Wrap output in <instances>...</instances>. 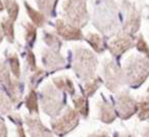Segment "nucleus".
<instances>
[{"mask_svg":"<svg viewBox=\"0 0 149 137\" xmlns=\"http://www.w3.org/2000/svg\"><path fill=\"white\" fill-rule=\"evenodd\" d=\"M42 96H43L42 104H43L46 113H48L51 116H55L61 110V96L51 86H46Z\"/></svg>","mask_w":149,"mask_h":137,"instance_id":"nucleus-4","label":"nucleus"},{"mask_svg":"<svg viewBox=\"0 0 149 137\" xmlns=\"http://www.w3.org/2000/svg\"><path fill=\"white\" fill-rule=\"evenodd\" d=\"M55 86L58 88L59 90H64V91H68L70 94H74V87L72 82L70 81L68 78H55L53 80Z\"/></svg>","mask_w":149,"mask_h":137,"instance_id":"nucleus-14","label":"nucleus"},{"mask_svg":"<svg viewBox=\"0 0 149 137\" xmlns=\"http://www.w3.org/2000/svg\"><path fill=\"white\" fill-rule=\"evenodd\" d=\"M105 78L106 86L109 90L114 92L122 84V73L120 70L112 62H108L105 66Z\"/></svg>","mask_w":149,"mask_h":137,"instance_id":"nucleus-7","label":"nucleus"},{"mask_svg":"<svg viewBox=\"0 0 149 137\" xmlns=\"http://www.w3.org/2000/svg\"><path fill=\"white\" fill-rule=\"evenodd\" d=\"M3 8H4V6H3V3H2V1L0 0V11L3 10Z\"/></svg>","mask_w":149,"mask_h":137,"instance_id":"nucleus-33","label":"nucleus"},{"mask_svg":"<svg viewBox=\"0 0 149 137\" xmlns=\"http://www.w3.org/2000/svg\"><path fill=\"white\" fill-rule=\"evenodd\" d=\"M63 11L68 22L74 27H81L87 23L88 13L85 0H66L63 4Z\"/></svg>","mask_w":149,"mask_h":137,"instance_id":"nucleus-3","label":"nucleus"},{"mask_svg":"<svg viewBox=\"0 0 149 137\" xmlns=\"http://www.w3.org/2000/svg\"><path fill=\"white\" fill-rule=\"evenodd\" d=\"M36 39V28L32 24L27 25V34H26V40L30 44H33V42Z\"/></svg>","mask_w":149,"mask_h":137,"instance_id":"nucleus-27","label":"nucleus"},{"mask_svg":"<svg viewBox=\"0 0 149 137\" xmlns=\"http://www.w3.org/2000/svg\"><path fill=\"white\" fill-rule=\"evenodd\" d=\"M56 30L59 36L65 40H80L83 38L82 32L79 28L65 24L62 20L56 22Z\"/></svg>","mask_w":149,"mask_h":137,"instance_id":"nucleus-8","label":"nucleus"},{"mask_svg":"<svg viewBox=\"0 0 149 137\" xmlns=\"http://www.w3.org/2000/svg\"><path fill=\"white\" fill-rule=\"evenodd\" d=\"M27 62L28 64H29V66H31V70L32 71H35L36 68V62H35V55H34V53L31 51V50H29L28 51V54H27Z\"/></svg>","mask_w":149,"mask_h":137,"instance_id":"nucleus-29","label":"nucleus"},{"mask_svg":"<svg viewBox=\"0 0 149 137\" xmlns=\"http://www.w3.org/2000/svg\"><path fill=\"white\" fill-rule=\"evenodd\" d=\"M8 110H9V108L6 106V101H5V99L3 98L2 94L0 93V110L2 113H5Z\"/></svg>","mask_w":149,"mask_h":137,"instance_id":"nucleus-30","label":"nucleus"},{"mask_svg":"<svg viewBox=\"0 0 149 137\" xmlns=\"http://www.w3.org/2000/svg\"><path fill=\"white\" fill-rule=\"evenodd\" d=\"M0 84H4V85L8 86L9 88L13 84L11 79L9 78L8 72L6 71V68L2 62H0Z\"/></svg>","mask_w":149,"mask_h":137,"instance_id":"nucleus-22","label":"nucleus"},{"mask_svg":"<svg viewBox=\"0 0 149 137\" xmlns=\"http://www.w3.org/2000/svg\"><path fill=\"white\" fill-rule=\"evenodd\" d=\"M9 64H10V68L13 75L15 77H19V62L15 54L9 56Z\"/></svg>","mask_w":149,"mask_h":137,"instance_id":"nucleus-25","label":"nucleus"},{"mask_svg":"<svg viewBox=\"0 0 149 137\" xmlns=\"http://www.w3.org/2000/svg\"><path fill=\"white\" fill-rule=\"evenodd\" d=\"M100 84V79L99 78H95L93 79L91 82H88L87 84L85 85V89H86V94L88 96H91L95 93V91L98 89Z\"/></svg>","mask_w":149,"mask_h":137,"instance_id":"nucleus-23","label":"nucleus"},{"mask_svg":"<svg viewBox=\"0 0 149 137\" xmlns=\"http://www.w3.org/2000/svg\"><path fill=\"white\" fill-rule=\"evenodd\" d=\"M3 29V33L6 36L7 40L9 42H13L15 40V31H13V21H11L10 19L5 20L3 21V23L1 24Z\"/></svg>","mask_w":149,"mask_h":137,"instance_id":"nucleus-17","label":"nucleus"},{"mask_svg":"<svg viewBox=\"0 0 149 137\" xmlns=\"http://www.w3.org/2000/svg\"><path fill=\"white\" fill-rule=\"evenodd\" d=\"M25 6H26V8H27V11H28V13H29L30 17H31V20L33 21V23L35 24L36 26H38V27H41L44 24V22H45V17H44L43 13H39V11L32 8L28 3H25Z\"/></svg>","mask_w":149,"mask_h":137,"instance_id":"nucleus-15","label":"nucleus"},{"mask_svg":"<svg viewBox=\"0 0 149 137\" xmlns=\"http://www.w3.org/2000/svg\"><path fill=\"white\" fill-rule=\"evenodd\" d=\"M139 25H140V17H139V13L135 8H132L130 13H129L126 25H125V31L128 32L129 35L134 34L135 32L138 31Z\"/></svg>","mask_w":149,"mask_h":137,"instance_id":"nucleus-11","label":"nucleus"},{"mask_svg":"<svg viewBox=\"0 0 149 137\" xmlns=\"http://www.w3.org/2000/svg\"><path fill=\"white\" fill-rule=\"evenodd\" d=\"M87 40L90 43V45L92 46V48H93L96 52H101L102 50H103V47H102V40L99 35H97V34H89V35L87 36Z\"/></svg>","mask_w":149,"mask_h":137,"instance_id":"nucleus-20","label":"nucleus"},{"mask_svg":"<svg viewBox=\"0 0 149 137\" xmlns=\"http://www.w3.org/2000/svg\"><path fill=\"white\" fill-rule=\"evenodd\" d=\"M100 119L102 122L110 123L116 119V114L111 106L106 102H103L100 108Z\"/></svg>","mask_w":149,"mask_h":137,"instance_id":"nucleus-13","label":"nucleus"},{"mask_svg":"<svg viewBox=\"0 0 149 137\" xmlns=\"http://www.w3.org/2000/svg\"><path fill=\"white\" fill-rule=\"evenodd\" d=\"M79 123V116L77 110H68V112L62 118L52 123V129L56 134L63 135L76 128Z\"/></svg>","mask_w":149,"mask_h":137,"instance_id":"nucleus-5","label":"nucleus"},{"mask_svg":"<svg viewBox=\"0 0 149 137\" xmlns=\"http://www.w3.org/2000/svg\"><path fill=\"white\" fill-rule=\"evenodd\" d=\"M133 46V39L129 34L123 36H118L116 39L112 40L109 43V50L113 55H120L124 53Z\"/></svg>","mask_w":149,"mask_h":137,"instance_id":"nucleus-9","label":"nucleus"},{"mask_svg":"<svg viewBox=\"0 0 149 137\" xmlns=\"http://www.w3.org/2000/svg\"><path fill=\"white\" fill-rule=\"evenodd\" d=\"M137 104L133 100V98L128 93H122L118 95V115L123 119L130 118L132 115H134L137 110Z\"/></svg>","mask_w":149,"mask_h":137,"instance_id":"nucleus-6","label":"nucleus"},{"mask_svg":"<svg viewBox=\"0 0 149 137\" xmlns=\"http://www.w3.org/2000/svg\"><path fill=\"white\" fill-rule=\"evenodd\" d=\"M45 64L48 66L49 68H58L59 66L64 64L63 58L60 55H58L56 52L49 50V51H46L44 54V58H43Z\"/></svg>","mask_w":149,"mask_h":137,"instance_id":"nucleus-12","label":"nucleus"},{"mask_svg":"<svg viewBox=\"0 0 149 137\" xmlns=\"http://www.w3.org/2000/svg\"><path fill=\"white\" fill-rule=\"evenodd\" d=\"M56 0H38V5H39L40 9L43 10L46 15H51Z\"/></svg>","mask_w":149,"mask_h":137,"instance_id":"nucleus-21","label":"nucleus"},{"mask_svg":"<svg viewBox=\"0 0 149 137\" xmlns=\"http://www.w3.org/2000/svg\"><path fill=\"white\" fill-rule=\"evenodd\" d=\"M5 136L6 135V128H5V125L3 122L0 121V136Z\"/></svg>","mask_w":149,"mask_h":137,"instance_id":"nucleus-31","label":"nucleus"},{"mask_svg":"<svg viewBox=\"0 0 149 137\" xmlns=\"http://www.w3.org/2000/svg\"><path fill=\"white\" fill-rule=\"evenodd\" d=\"M74 108L78 110L81 115H83L84 117L88 116V100L86 99V97L83 96H78L74 99Z\"/></svg>","mask_w":149,"mask_h":137,"instance_id":"nucleus-16","label":"nucleus"},{"mask_svg":"<svg viewBox=\"0 0 149 137\" xmlns=\"http://www.w3.org/2000/svg\"><path fill=\"white\" fill-rule=\"evenodd\" d=\"M97 60L94 54L87 49H77L74 53V71L81 79L87 80L93 78Z\"/></svg>","mask_w":149,"mask_h":137,"instance_id":"nucleus-1","label":"nucleus"},{"mask_svg":"<svg viewBox=\"0 0 149 137\" xmlns=\"http://www.w3.org/2000/svg\"><path fill=\"white\" fill-rule=\"evenodd\" d=\"M139 106V110H140V113H139V119L140 120H147L148 119V115H149V103L147 100H144V101H141Z\"/></svg>","mask_w":149,"mask_h":137,"instance_id":"nucleus-24","label":"nucleus"},{"mask_svg":"<svg viewBox=\"0 0 149 137\" xmlns=\"http://www.w3.org/2000/svg\"><path fill=\"white\" fill-rule=\"evenodd\" d=\"M5 7L7 9V13H8L9 19L11 21H15L17 17V13H19V5L15 2V0H4Z\"/></svg>","mask_w":149,"mask_h":137,"instance_id":"nucleus-19","label":"nucleus"},{"mask_svg":"<svg viewBox=\"0 0 149 137\" xmlns=\"http://www.w3.org/2000/svg\"><path fill=\"white\" fill-rule=\"evenodd\" d=\"M17 134H19V136H22V137L25 136V133H24V130H23V127H22V125H19V128H17Z\"/></svg>","mask_w":149,"mask_h":137,"instance_id":"nucleus-32","label":"nucleus"},{"mask_svg":"<svg viewBox=\"0 0 149 137\" xmlns=\"http://www.w3.org/2000/svg\"><path fill=\"white\" fill-rule=\"evenodd\" d=\"M126 76L131 84H142L148 76L149 64L146 57L134 56L126 64Z\"/></svg>","mask_w":149,"mask_h":137,"instance_id":"nucleus-2","label":"nucleus"},{"mask_svg":"<svg viewBox=\"0 0 149 137\" xmlns=\"http://www.w3.org/2000/svg\"><path fill=\"white\" fill-rule=\"evenodd\" d=\"M27 124L29 127V132L32 136H50L51 132L41 124L38 119L27 118Z\"/></svg>","mask_w":149,"mask_h":137,"instance_id":"nucleus-10","label":"nucleus"},{"mask_svg":"<svg viewBox=\"0 0 149 137\" xmlns=\"http://www.w3.org/2000/svg\"><path fill=\"white\" fill-rule=\"evenodd\" d=\"M45 41L48 45H50L52 48L54 49H57L58 47H60V41L57 39L56 36H54L53 34H49V33H46L45 35Z\"/></svg>","mask_w":149,"mask_h":137,"instance_id":"nucleus-26","label":"nucleus"},{"mask_svg":"<svg viewBox=\"0 0 149 137\" xmlns=\"http://www.w3.org/2000/svg\"><path fill=\"white\" fill-rule=\"evenodd\" d=\"M2 38H3V34H2V32H1V30H0V41L2 40Z\"/></svg>","mask_w":149,"mask_h":137,"instance_id":"nucleus-34","label":"nucleus"},{"mask_svg":"<svg viewBox=\"0 0 149 137\" xmlns=\"http://www.w3.org/2000/svg\"><path fill=\"white\" fill-rule=\"evenodd\" d=\"M26 106H27L28 110L31 113H38V101H37V95H36L35 90H31L30 94L28 95L27 99H26Z\"/></svg>","mask_w":149,"mask_h":137,"instance_id":"nucleus-18","label":"nucleus"},{"mask_svg":"<svg viewBox=\"0 0 149 137\" xmlns=\"http://www.w3.org/2000/svg\"><path fill=\"white\" fill-rule=\"evenodd\" d=\"M137 48H138L139 51L144 52V53H148V46H147V43L144 39H143L142 36H140L138 39V42H137Z\"/></svg>","mask_w":149,"mask_h":137,"instance_id":"nucleus-28","label":"nucleus"}]
</instances>
